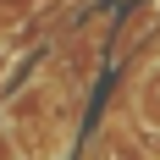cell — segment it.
Wrapping results in <instances>:
<instances>
[{
    "label": "cell",
    "instance_id": "cell-1",
    "mask_svg": "<svg viewBox=\"0 0 160 160\" xmlns=\"http://www.w3.org/2000/svg\"><path fill=\"white\" fill-rule=\"evenodd\" d=\"M138 111H144L149 127H160V66L144 78V88H138Z\"/></svg>",
    "mask_w": 160,
    "mask_h": 160
}]
</instances>
